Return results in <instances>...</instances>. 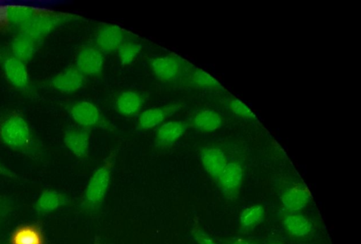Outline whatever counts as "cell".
<instances>
[{
    "label": "cell",
    "instance_id": "obj_24",
    "mask_svg": "<svg viewBox=\"0 0 361 244\" xmlns=\"http://www.w3.org/2000/svg\"><path fill=\"white\" fill-rule=\"evenodd\" d=\"M264 216L265 211L262 206L252 205L248 207L240 214V225L245 230H251L262 223Z\"/></svg>",
    "mask_w": 361,
    "mask_h": 244
},
{
    "label": "cell",
    "instance_id": "obj_28",
    "mask_svg": "<svg viewBox=\"0 0 361 244\" xmlns=\"http://www.w3.org/2000/svg\"><path fill=\"white\" fill-rule=\"evenodd\" d=\"M8 6L0 4V30L6 29L10 24L8 16Z\"/></svg>",
    "mask_w": 361,
    "mask_h": 244
},
{
    "label": "cell",
    "instance_id": "obj_21",
    "mask_svg": "<svg viewBox=\"0 0 361 244\" xmlns=\"http://www.w3.org/2000/svg\"><path fill=\"white\" fill-rule=\"evenodd\" d=\"M283 225L287 232L296 238L305 237L310 234L313 230L311 220L298 214L287 216L283 220Z\"/></svg>",
    "mask_w": 361,
    "mask_h": 244
},
{
    "label": "cell",
    "instance_id": "obj_30",
    "mask_svg": "<svg viewBox=\"0 0 361 244\" xmlns=\"http://www.w3.org/2000/svg\"><path fill=\"white\" fill-rule=\"evenodd\" d=\"M231 244H253L251 241L243 238L235 239Z\"/></svg>",
    "mask_w": 361,
    "mask_h": 244
},
{
    "label": "cell",
    "instance_id": "obj_25",
    "mask_svg": "<svg viewBox=\"0 0 361 244\" xmlns=\"http://www.w3.org/2000/svg\"><path fill=\"white\" fill-rule=\"evenodd\" d=\"M141 51V44L127 40L119 47L117 53L121 63L123 66H128L135 61Z\"/></svg>",
    "mask_w": 361,
    "mask_h": 244
},
{
    "label": "cell",
    "instance_id": "obj_32",
    "mask_svg": "<svg viewBox=\"0 0 361 244\" xmlns=\"http://www.w3.org/2000/svg\"><path fill=\"white\" fill-rule=\"evenodd\" d=\"M270 244H281L280 243H270Z\"/></svg>",
    "mask_w": 361,
    "mask_h": 244
},
{
    "label": "cell",
    "instance_id": "obj_15",
    "mask_svg": "<svg viewBox=\"0 0 361 244\" xmlns=\"http://www.w3.org/2000/svg\"><path fill=\"white\" fill-rule=\"evenodd\" d=\"M85 82L86 77L74 66L57 75L51 83L61 92L70 94L80 90Z\"/></svg>",
    "mask_w": 361,
    "mask_h": 244
},
{
    "label": "cell",
    "instance_id": "obj_4",
    "mask_svg": "<svg viewBox=\"0 0 361 244\" xmlns=\"http://www.w3.org/2000/svg\"><path fill=\"white\" fill-rule=\"evenodd\" d=\"M0 140L16 150H25L29 147L30 130L22 114L13 112L0 122Z\"/></svg>",
    "mask_w": 361,
    "mask_h": 244
},
{
    "label": "cell",
    "instance_id": "obj_18",
    "mask_svg": "<svg viewBox=\"0 0 361 244\" xmlns=\"http://www.w3.org/2000/svg\"><path fill=\"white\" fill-rule=\"evenodd\" d=\"M188 125L198 131L212 133L222 126L223 118L215 110L202 109L193 115Z\"/></svg>",
    "mask_w": 361,
    "mask_h": 244
},
{
    "label": "cell",
    "instance_id": "obj_2",
    "mask_svg": "<svg viewBox=\"0 0 361 244\" xmlns=\"http://www.w3.org/2000/svg\"><path fill=\"white\" fill-rule=\"evenodd\" d=\"M73 19H77V16L39 8L30 21L19 28L20 34L37 42L60 25Z\"/></svg>",
    "mask_w": 361,
    "mask_h": 244
},
{
    "label": "cell",
    "instance_id": "obj_19",
    "mask_svg": "<svg viewBox=\"0 0 361 244\" xmlns=\"http://www.w3.org/2000/svg\"><path fill=\"white\" fill-rule=\"evenodd\" d=\"M69 203L66 194L54 190H44L35 203V209L39 214L54 212Z\"/></svg>",
    "mask_w": 361,
    "mask_h": 244
},
{
    "label": "cell",
    "instance_id": "obj_1",
    "mask_svg": "<svg viewBox=\"0 0 361 244\" xmlns=\"http://www.w3.org/2000/svg\"><path fill=\"white\" fill-rule=\"evenodd\" d=\"M116 156V151L111 152L92 175L81 202V207L85 212H95L104 202L111 184Z\"/></svg>",
    "mask_w": 361,
    "mask_h": 244
},
{
    "label": "cell",
    "instance_id": "obj_20",
    "mask_svg": "<svg viewBox=\"0 0 361 244\" xmlns=\"http://www.w3.org/2000/svg\"><path fill=\"white\" fill-rule=\"evenodd\" d=\"M4 71L8 80L18 88H24L27 85L29 75L23 61L11 56L4 62Z\"/></svg>",
    "mask_w": 361,
    "mask_h": 244
},
{
    "label": "cell",
    "instance_id": "obj_3",
    "mask_svg": "<svg viewBox=\"0 0 361 244\" xmlns=\"http://www.w3.org/2000/svg\"><path fill=\"white\" fill-rule=\"evenodd\" d=\"M152 73L160 81L181 86L186 75L193 66L176 54H170L150 60Z\"/></svg>",
    "mask_w": 361,
    "mask_h": 244
},
{
    "label": "cell",
    "instance_id": "obj_12",
    "mask_svg": "<svg viewBox=\"0 0 361 244\" xmlns=\"http://www.w3.org/2000/svg\"><path fill=\"white\" fill-rule=\"evenodd\" d=\"M90 142V130L80 126L69 128L64 136L66 147L73 155L80 159L88 157Z\"/></svg>",
    "mask_w": 361,
    "mask_h": 244
},
{
    "label": "cell",
    "instance_id": "obj_14",
    "mask_svg": "<svg viewBox=\"0 0 361 244\" xmlns=\"http://www.w3.org/2000/svg\"><path fill=\"white\" fill-rule=\"evenodd\" d=\"M200 161L206 172L217 181L228 164L224 152L216 147H207L202 150Z\"/></svg>",
    "mask_w": 361,
    "mask_h": 244
},
{
    "label": "cell",
    "instance_id": "obj_10",
    "mask_svg": "<svg viewBox=\"0 0 361 244\" xmlns=\"http://www.w3.org/2000/svg\"><path fill=\"white\" fill-rule=\"evenodd\" d=\"M243 170L236 163H228L216 183L224 196L229 200H236L243 183Z\"/></svg>",
    "mask_w": 361,
    "mask_h": 244
},
{
    "label": "cell",
    "instance_id": "obj_6",
    "mask_svg": "<svg viewBox=\"0 0 361 244\" xmlns=\"http://www.w3.org/2000/svg\"><path fill=\"white\" fill-rule=\"evenodd\" d=\"M70 114L79 126L85 128L99 127L109 129L111 127L99 109L89 102L82 101L75 104L70 109Z\"/></svg>",
    "mask_w": 361,
    "mask_h": 244
},
{
    "label": "cell",
    "instance_id": "obj_13",
    "mask_svg": "<svg viewBox=\"0 0 361 244\" xmlns=\"http://www.w3.org/2000/svg\"><path fill=\"white\" fill-rule=\"evenodd\" d=\"M188 123L185 121H168L159 126L156 135V145L158 148H171L186 133Z\"/></svg>",
    "mask_w": 361,
    "mask_h": 244
},
{
    "label": "cell",
    "instance_id": "obj_27",
    "mask_svg": "<svg viewBox=\"0 0 361 244\" xmlns=\"http://www.w3.org/2000/svg\"><path fill=\"white\" fill-rule=\"evenodd\" d=\"M191 235L197 244H217L202 228L199 218L195 216L191 227Z\"/></svg>",
    "mask_w": 361,
    "mask_h": 244
},
{
    "label": "cell",
    "instance_id": "obj_9",
    "mask_svg": "<svg viewBox=\"0 0 361 244\" xmlns=\"http://www.w3.org/2000/svg\"><path fill=\"white\" fill-rule=\"evenodd\" d=\"M183 105L175 103L147 109L139 116L137 126L142 130H149L161 126L170 117L181 111Z\"/></svg>",
    "mask_w": 361,
    "mask_h": 244
},
{
    "label": "cell",
    "instance_id": "obj_31",
    "mask_svg": "<svg viewBox=\"0 0 361 244\" xmlns=\"http://www.w3.org/2000/svg\"><path fill=\"white\" fill-rule=\"evenodd\" d=\"M93 244H105V243H104V242L102 241V240L101 239V238L99 236H96L94 237Z\"/></svg>",
    "mask_w": 361,
    "mask_h": 244
},
{
    "label": "cell",
    "instance_id": "obj_8",
    "mask_svg": "<svg viewBox=\"0 0 361 244\" xmlns=\"http://www.w3.org/2000/svg\"><path fill=\"white\" fill-rule=\"evenodd\" d=\"M8 244H50L44 223L36 220L23 224L11 233Z\"/></svg>",
    "mask_w": 361,
    "mask_h": 244
},
{
    "label": "cell",
    "instance_id": "obj_11",
    "mask_svg": "<svg viewBox=\"0 0 361 244\" xmlns=\"http://www.w3.org/2000/svg\"><path fill=\"white\" fill-rule=\"evenodd\" d=\"M310 189L304 183H297L287 189L281 197L284 208L290 212L304 209L312 200Z\"/></svg>",
    "mask_w": 361,
    "mask_h": 244
},
{
    "label": "cell",
    "instance_id": "obj_7",
    "mask_svg": "<svg viewBox=\"0 0 361 244\" xmlns=\"http://www.w3.org/2000/svg\"><path fill=\"white\" fill-rule=\"evenodd\" d=\"M105 55L92 44L82 45L78 53L75 67L86 76L99 75L104 68Z\"/></svg>",
    "mask_w": 361,
    "mask_h": 244
},
{
    "label": "cell",
    "instance_id": "obj_23",
    "mask_svg": "<svg viewBox=\"0 0 361 244\" xmlns=\"http://www.w3.org/2000/svg\"><path fill=\"white\" fill-rule=\"evenodd\" d=\"M39 10V8L25 6H10L8 8L9 23L20 28L30 21L38 13Z\"/></svg>",
    "mask_w": 361,
    "mask_h": 244
},
{
    "label": "cell",
    "instance_id": "obj_5",
    "mask_svg": "<svg viewBox=\"0 0 361 244\" xmlns=\"http://www.w3.org/2000/svg\"><path fill=\"white\" fill-rule=\"evenodd\" d=\"M128 33L119 26L104 25L99 28L94 35L95 46L105 56L116 53L128 40Z\"/></svg>",
    "mask_w": 361,
    "mask_h": 244
},
{
    "label": "cell",
    "instance_id": "obj_26",
    "mask_svg": "<svg viewBox=\"0 0 361 244\" xmlns=\"http://www.w3.org/2000/svg\"><path fill=\"white\" fill-rule=\"evenodd\" d=\"M229 110L235 116L245 120L253 121L256 116L252 111L243 102L235 97L229 100L228 103Z\"/></svg>",
    "mask_w": 361,
    "mask_h": 244
},
{
    "label": "cell",
    "instance_id": "obj_17",
    "mask_svg": "<svg viewBox=\"0 0 361 244\" xmlns=\"http://www.w3.org/2000/svg\"><path fill=\"white\" fill-rule=\"evenodd\" d=\"M145 101V95L136 90H126L118 97L116 102L117 111L123 116L133 117L142 110Z\"/></svg>",
    "mask_w": 361,
    "mask_h": 244
},
{
    "label": "cell",
    "instance_id": "obj_29",
    "mask_svg": "<svg viewBox=\"0 0 361 244\" xmlns=\"http://www.w3.org/2000/svg\"><path fill=\"white\" fill-rule=\"evenodd\" d=\"M0 175L8 177L12 179L18 178V176L15 173L4 167L1 164H0Z\"/></svg>",
    "mask_w": 361,
    "mask_h": 244
},
{
    "label": "cell",
    "instance_id": "obj_16",
    "mask_svg": "<svg viewBox=\"0 0 361 244\" xmlns=\"http://www.w3.org/2000/svg\"><path fill=\"white\" fill-rule=\"evenodd\" d=\"M181 86L213 91L224 90V87L216 78L194 66L188 71Z\"/></svg>",
    "mask_w": 361,
    "mask_h": 244
},
{
    "label": "cell",
    "instance_id": "obj_22",
    "mask_svg": "<svg viewBox=\"0 0 361 244\" xmlns=\"http://www.w3.org/2000/svg\"><path fill=\"white\" fill-rule=\"evenodd\" d=\"M37 42L19 34L12 42L13 56L25 62L32 58L35 52Z\"/></svg>",
    "mask_w": 361,
    "mask_h": 244
}]
</instances>
